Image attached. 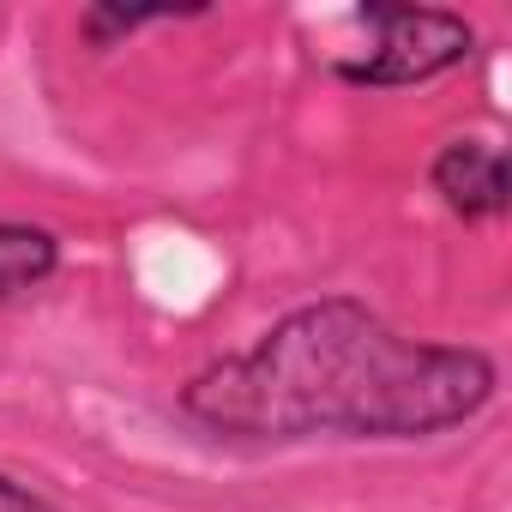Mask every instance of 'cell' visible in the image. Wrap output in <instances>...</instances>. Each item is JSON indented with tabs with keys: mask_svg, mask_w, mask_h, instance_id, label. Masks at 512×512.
<instances>
[{
	"mask_svg": "<svg viewBox=\"0 0 512 512\" xmlns=\"http://www.w3.org/2000/svg\"><path fill=\"white\" fill-rule=\"evenodd\" d=\"M494 398V362L464 344L392 332L374 308L326 296L284 314L187 386V416L235 440H422Z\"/></svg>",
	"mask_w": 512,
	"mask_h": 512,
	"instance_id": "obj_1",
	"label": "cell"
},
{
	"mask_svg": "<svg viewBox=\"0 0 512 512\" xmlns=\"http://www.w3.org/2000/svg\"><path fill=\"white\" fill-rule=\"evenodd\" d=\"M374 43L362 61H344L338 73L350 85H422L470 55V25L440 7H368L362 13Z\"/></svg>",
	"mask_w": 512,
	"mask_h": 512,
	"instance_id": "obj_2",
	"label": "cell"
},
{
	"mask_svg": "<svg viewBox=\"0 0 512 512\" xmlns=\"http://www.w3.org/2000/svg\"><path fill=\"white\" fill-rule=\"evenodd\" d=\"M434 193L458 217H500L506 211V157L482 139H452L434 157Z\"/></svg>",
	"mask_w": 512,
	"mask_h": 512,
	"instance_id": "obj_3",
	"label": "cell"
},
{
	"mask_svg": "<svg viewBox=\"0 0 512 512\" xmlns=\"http://www.w3.org/2000/svg\"><path fill=\"white\" fill-rule=\"evenodd\" d=\"M55 260H61V247H55L49 229H37V223H0V302L37 290L55 272Z\"/></svg>",
	"mask_w": 512,
	"mask_h": 512,
	"instance_id": "obj_4",
	"label": "cell"
},
{
	"mask_svg": "<svg viewBox=\"0 0 512 512\" xmlns=\"http://www.w3.org/2000/svg\"><path fill=\"white\" fill-rule=\"evenodd\" d=\"M0 512H55L37 488H25V482H13V476H0Z\"/></svg>",
	"mask_w": 512,
	"mask_h": 512,
	"instance_id": "obj_5",
	"label": "cell"
}]
</instances>
